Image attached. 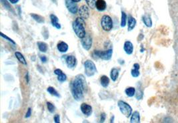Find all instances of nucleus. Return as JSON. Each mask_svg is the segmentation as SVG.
<instances>
[{"instance_id": "obj_1", "label": "nucleus", "mask_w": 178, "mask_h": 123, "mask_svg": "<svg viewBox=\"0 0 178 123\" xmlns=\"http://www.w3.org/2000/svg\"><path fill=\"white\" fill-rule=\"evenodd\" d=\"M86 88V80L84 76L82 74L76 76L70 83V90L74 99L76 101L83 100Z\"/></svg>"}, {"instance_id": "obj_2", "label": "nucleus", "mask_w": 178, "mask_h": 123, "mask_svg": "<svg viewBox=\"0 0 178 123\" xmlns=\"http://www.w3.org/2000/svg\"><path fill=\"white\" fill-rule=\"evenodd\" d=\"M72 28L74 31L79 38H83L86 35L85 28V20L81 17H78L73 21Z\"/></svg>"}, {"instance_id": "obj_3", "label": "nucleus", "mask_w": 178, "mask_h": 123, "mask_svg": "<svg viewBox=\"0 0 178 123\" xmlns=\"http://www.w3.org/2000/svg\"><path fill=\"white\" fill-rule=\"evenodd\" d=\"M113 50L108 49L105 51H101V50H94L92 52V58L95 60L101 59L103 60L108 61L110 60L112 58Z\"/></svg>"}, {"instance_id": "obj_4", "label": "nucleus", "mask_w": 178, "mask_h": 123, "mask_svg": "<svg viewBox=\"0 0 178 123\" xmlns=\"http://www.w3.org/2000/svg\"><path fill=\"white\" fill-rule=\"evenodd\" d=\"M84 72L85 74L87 77H91L97 73V70L95 63L91 60H87L85 61L84 64Z\"/></svg>"}, {"instance_id": "obj_5", "label": "nucleus", "mask_w": 178, "mask_h": 123, "mask_svg": "<svg viewBox=\"0 0 178 123\" xmlns=\"http://www.w3.org/2000/svg\"><path fill=\"white\" fill-rule=\"evenodd\" d=\"M117 106L121 113L124 115L126 118H129L132 114V108L129 104L123 100H119L117 102Z\"/></svg>"}, {"instance_id": "obj_6", "label": "nucleus", "mask_w": 178, "mask_h": 123, "mask_svg": "<svg viewBox=\"0 0 178 123\" xmlns=\"http://www.w3.org/2000/svg\"><path fill=\"white\" fill-rule=\"evenodd\" d=\"M101 26L105 31H110L113 27V22L112 18L108 15H104L101 19Z\"/></svg>"}, {"instance_id": "obj_7", "label": "nucleus", "mask_w": 178, "mask_h": 123, "mask_svg": "<svg viewBox=\"0 0 178 123\" xmlns=\"http://www.w3.org/2000/svg\"><path fill=\"white\" fill-rule=\"evenodd\" d=\"M92 44H93V40L92 37L90 34H87L83 38L81 39V44L83 48L87 51H89L92 47Z\"/></svg>"}, {"instance_id": "obj_8", "label": "nucleus", "mask_w": 178, "mask_h": 123, "mask_svg": "<svg viewBox=\"0 0 178 123\" xmlns=\"http://www.w3.org/2000/svg\"><path fill=\"white\" fill-rule=\"evenodd\" d=\"M65 4L68 10L72 14H76L78 13V6L76 2L73 0H65Z\"/></svg>"}, {"instance_id": "obj_9", "label": "nucleus", "mask_w": 178, "mask_h": 123, "mask_svg": "<svg viewBox=\"0 0 178 123\" xmlns=\"http://www.w3.org/2000/svg\"><path fill=\"white\" fill-rule=\"evenodd\" d=\"M78 14L79 17L82 18L84 20H87L90 17V9L89 7L85 5H81L80 8H79L78 10Z\"/></svg>"}, {"instance_id": "obj_10", "label": "nucleus", "mask_w": 178, "mask_h": 123, "mask_svg": "<svg viewBox=\"0 0 178 123\" xmlns=\"http://www.w3.org/2000/svg\"><path fill=\"white\" fill-rule=\"evenodd\" d=\"M80 110L83 115L87 117H89L92 115L93 112V108L92 106L87 103H82L80 106Z\"/></svg>"}, {"instance_id": "obj_11", "label": "nucleus", "mask_w": 178, "mask_h": 123, "mask_svg": "<svg viewBox=\"0 0 178 123\" xmlns=\"http://www.w3.org/2000/svg\"><path fill=\"white\" fill-rule=\"evenodd\" d=\"M65 61L69 68H74L77 65V59L74 56H65Z\"/></svg>"}, {"instance_id": "obj_12", "label": "nucleus", "mask_w": 178, "mask_h": 123, "mask_svg": "<svg viewBox=\"0 0 178 123\" xmlns=\"http://www.w3.org/2000/svg\"><path fill=\"white\" fill-rule=\"evenodd\" d=\"M54 74L58 76L57 79H58L59 83H64V82L67 80V78H68L66 74L61 70V69H56V70H54Z\"/></svg>"}, {"instance_id": "obj_13", "label": "nucleus", "mask_w": 178, "mask_h": 123, "mask_svg": "<svg viewBox=\"0 0 178 123\" xmlns=\"http://www.w3.org/2000/svg\"><path fill=\"white\" fill-rule=\"evenodd\" d=\"M57 49H58L59 52L64 53L68 51L69 46L66 42L61 41V42H58V44H57Z\"/></svg>"}, {"instance_id": "obj_14", "label": "nucleus", "mask_w": 178, "mask_h": 123, "mask_svg": "<svg viewBox=\"0 0 178 123\" xmlns=\"http://www.w3.org/2000/svg\"><path fill=\"white\" fill-rule=\"evenodd\" d=\"M123 50L128 55H132L133 52V45L130 41H126L123 45Z\"/></svg>"}, {"instance_id": "obj_15", "label": "nucleus", "mask_w": 178, "mask_h": 123, "mask_svg": "<svg viewBox=\"0 0 178 123\" xmlns=\"http://www.w3.org/2000/svg\"><path fill=\"white\" fill-rule=\"evenodd\" d=\"M95 8L98 11H103L107 8V3L105 0H96V4H95Z\"/></svg>"}, {"instance_id": "obj_16", "label": "nucleus", "mask_w": 178, "mask_h": 123, "mask_svg": "<svg viewBox=\"0 0 178 123\" xmlns=\"http://www.w3.org/2000/svg\"><path fill=\"white\" fill-rule=\"evenodd\" d=\"M50 20H51V23H52V26L55 27L56 29L58 30L61 29L62 26L61 24L59 23V19L55 14L50 15Z\"/></svg>"}, {"instance_id": "obj_17", "label": "nucleus", "mask_w": 178, "mask_h": 123, "mask_svg": "<svg viewBox=\"0 0 178 123\" xmlns=\"http://www.w3.org/2000/svg\"><path fill=\"white\" fill-rule=\"evenodd\" d=\"M0 2H1V4L3 7H4L6 10L9 11V12H11V13L14 14H15V10L14 8H12V6L10 4V2H9L8 0H0Z\"/></svg>"}, {"instance_id": "obj_18", "label": "nucleus", "mask_w": 178, "mask_h": 123, "mask_svg": "<svg viewBox=\"0 0 178 123\" xmlns=\"http://www.w3.org/2000/svg\"><path fill=\"white\" fill-rule=\"evenodd\" d=\"M136 26V20L132 17V15H129L128 18V30L129 31L133 30Z\"/></svg>"}, {"instance_id": "obj_19", "label": "nucleus", "mask_w": 178, "mask_h": 123, "mask_svg": "<svg viewBox=\"0 0 178 123\" xmlns=\"http://www.w3.org/2000/svg\"><path fill=\"white\" fill-rule=\"evenodd\" d=\"M119 74V69L116 68H113L110 72V78L113 82H116L118 79Z\"/></svg>"}, {"instance_id": "obj_20", "label": "nucleus", "mask_w": 178, "mask_h": 123, "mask_svg": "<svg viewBox=\"0 0 178 123\" xmlns=\"http://www.w3.org/2000/svg\"><path fill=\"white\" fill-rule=\"evenodd\" d=\"M139 68H140V66L138 63H135V64H133V68L131 71V74L133 78H138L140 75Z\"/></svg>"}, {"instance_id": "obj_21", "label": "nucleus", "mask_w": 178, "mask_h": 123, "mask_svg": "<svg viewBox=\"0 0 178 123\" xmlns=\"http://www.w3.org/2000/svg\"><path fill=\"white\" fill-rule=\"evenodd\" d=\"M130 122L131 123H139L140 122V115L139 112L135 111L133 112L130 118Z\"/></svg>"}, {"instance_id": "obj_22", "label": "nucleus", "mask_w": 178, "mask_h": 123, "mask_svg": "<svg viewBox=\"0 0 178 123\" xmlns=\"http://www.w3.org/2000/svg\"><path fill=\"white\" fill-rule=\"evenodd\" d=\"M110 83V78H108L107 76L106 75L101 76L100 78V84L101 85V86L106 88L108 87V86H109Z\"/></svg>"}, {"instance_id": "obj_23", "label": "nucleus", "mask_w": 178, "mask_h": 123, "mask_svg": "<svg viewBox=\"0 0 178 123\" xmlns=\"http://www.w3.org/2000/svg\"><path fill=\"white\" fill-rule=\"evenodd\" d=\"M15 58H16L18 61L20 62L21 64H24L25 66L27 65V61L26 60H25V57L24 56V55L22 54V53L20 52H15Z\"/></svg>"}, {"instance_id": "obj_24", "label": "nucleus", "mask_w": 178, "mask_h": 123, "mask_svg": "<svg viewBox=\"0 0 178 123\" xmlns=\"http://www.w3.org/2000/svg\"><path fill=\"white\" fill-rule=\"evenodd\" d=\"M37 45L38 46V48L41 52L46 53L47 52V50H48V46L46 42H37Z\"/></svg>"}, {"instance_id": "obj_25", "label": "nucleus", "mask_w": 178, "mask_h": 123, "mask_svg": "<svg viewBox=\"0 0 178 123\" xmlns=\"http://www.w3.org/2000/svg\"><path fill=\"white\" fill-rule=\"evenodd\" d=\"M30 16L38 24H43L45 22V19L42 15L36 14H30Z\"/></svg>"}, {"instance_id": "obj_26", "label": "nucleus", "mask_w": 178, "mask_h": 123, "mask_svg": "<svg viewBox=\"0 0 178 123\" xmlns=\"http://www.w3.org/2000/svg\"><path fill=\"white\" fill-rule=\"evenodd\" d=\"M47 92H48L50 94V95H52L53 96H55V97H57V98L61 97L59 93L58 92V91H57V90L54 87H52V86L47 87Z\"/></svg>"}, {"instance_id": "obj_27", "label": "nucleus", "mask_w": 178, "mask_h": 123, "mask_svg": "<svg viewBox=\"0 0 178 123\" xmlns=\"http://www.w3.org/2000/svg\"><path fill=\"white\" fill-rule=\"evenodd\" d=\"M142 20L143 22H144V24L146 26L148 27V28H150L152 26V21H151V18L149 16V15H145L144 16L142 17Z\"/></svg>"}, {"instance_id": "obj_28", "label": "nucleus", "mask_w": 178, "mask_h": 123, "mask_svg": "<svg viewBox=\"0 0 178 123\" xmlns=\"http://www.w3.org/2000/svg\"><path fill=\"white\" fill-rule=\"evenodd\" d=\"M125 93L128 97H133L135 94V88L134 87H128L125 90Z\"/></svg>"}, {"instance_id": "obj_29", "label": "nucleus", "mask_w": 178, "mask_h": 123, "mask_svg": "<svg viewBox=\"0 0 178 123\" xmlns=\"http://www.w3.org/2000/svg\"><path fill=\"white\" fill-rule=\"evenodd\" d=\"M127 20H128V17L124 11H122V17H121V23L120 26L122 28H125L126 26Z\"/></svg>"}, {"instance_id": "obj_30", "label": "nucleus", "mask_w": 178, "mask_h": 123, "mask_svg": "<svg viewBox=\"0 0 178 123\" xmlns=\"http://www.w3.org/2000/svg\"><path fill=\"white\" fill-rule=\"evenodd\" d=\"M46 105H47V110H48V111L50 113L53 114V113L55 112V111H56V106H54L53 104H52V102H47Z\"/></svg>"}, {"instance_id": "obj_31", "label": "nucleus", "mask_w": 178, "mask_h": 123, "mask_svg": "<svg viewBox=\"0 0 178 123\" xmlns=\"http://www.w3.org/2000/svg\"><path fill=\"white\" fill-rule=\"evenodd\" d=\"M86 2L88 7L91 9L95 8V4H96V0H85Z\"/></svg>"}, {"instance_id": "obj_32", "label": "nucleus", "mask_w": 178, "mask_h": 123, "mask_svg": "<svg viewBox=\"0 0 178 123\" xmlns=\"http://www.w3.org/2000/svg\"><path fill=\"white\" fill-rule=\"evenodd\" d=\"M0 36H1V37H3V38H4L5 40H8V42H11L12 44H14V45H15V44H15V42H14V41L11 38H10V37H9L8 36H6L5 34H3L2 32L0 33Z\"/></svg>"}, {"instance_id": "obj_33", "label": "nucleus", "mask_w": 178, "mask_h": 123, "mask_svg": "<svg viewBox=\"0 0 178 123\" xmlns=\"http://www.w3.org/2000/svg\"><path fill=\"white\" fill-rule=\"evenodd\" d=\"M106 117H107V115L105 112H102L100 115V122H104L105 121H106Z\"/></svg>"}, {"instance_id": "obj_34", "label": "nucleus", "mask_w": 178, "mask_h": 123, "mask_svg": "<svg viewBox=\"0 0 178 123\" xmlns=\"http://www.w3.org/2000/svg\"><path fill=\"white\" fill-rule=\"evenodd\" d=\"M31 113H32V110H31V108H28L26 114H25V118H30L31 116Z\"/></svg>"}, {"instance_id": "obj_35", "label": "nucleus", "mask_w": 178, "mask_h": 123, "mask_svg": "<svg viewBox=\"0 0 178 123\" xmlns=\"http://www.w3.org/2000/svg\"><path fill=\"white\" fill-rule=\"evenodd\" d=\"M53 119H54V122H55L56 123H59L60 122V115H58V114L56 115L55 116H54Z\"/></svg>"}, {"instance_id": "obj_36", "label": "nucleus", "mask_w": 178, "mask_h": 123, "mask_svg": "<svg viewBox=\"0 0 178 123\" xmlns=\"http://www.w3.org/2000/svg\"><path fill=\"white\" fill-rule=\"evenodd\" d=\"M40 58L41 62L43 63V64H45V63H46L47 62V58L46 57V56H40Z\"/></svg>"}, {"instance_id": "obj_37", "label": "nucleus", "mask_w": 178, "mask_h": 123, "mask_svg": "<svg viewBox=\"0 0 178 123\" xmlns=\"http://www.w3.org/2000/svg\"><path fill=\"white\" fill-rule=\"evenodd\" d=\"M135 96L138 100H141L143 97V94L142 92H139V91H138V92L135 94Z\"/></svg>"}, {"instance_id": "obj_38", "label": "nucleus", "mask_w": 178, "mask_h": 123, "mask_svg": "<svg viewBox=\"0 0 178 123\" xmlns=\"http://www.w3.org/2000/svg\"><path fill=\"white\" fill-rule=\"evenodd\" d=\"M25 80H26L27 84H29V83H30V76H29V73H28L27 72L26 74H25Z\"/></svg>"}, {"instance_id": "obj_39", "label": "nucleus", "mask_w": 178, "mask_h": 123, "mask_svg": "<svg viewBox=\"0 0 178 123\" xmlns=\"http://www.w3.org/2000/svg\"><path fill=\"white\" fill-rule=\"evenodd\" d=\"M8 1L10 2L11 4H16L20 2V0H8Z\"/></svg>"}, {"instance_id": "obj_40", "label": "nucleus", "mask_w": 178, "mask_h": 123, "mask_svg": "<svg viewBox=\"0 0 178 123\" xmlns=\"http://www.w3.org/2000/svg\"><path fill=\"white\" fill-rule=\"evenodd\" d=\"M114 118H115V116H112V118H111V120H110V122L112 123L114 122Z\"/></svg>"}, {"instance_id": "obj_41", "label": "nucleus", "mask_w": 178, "mask_h": 123, "mask_svg": "<svg viewBox=\"0 0 178 123\" xmlns=\"http://www.w3.org/2000/svg\"><path fill=\"white\" fill-rule=\"evenodd\" d=\"M73 1L76 2V3H78V2H79L80 1H81V0H73Z\"/></svg>"}]
</instances>
